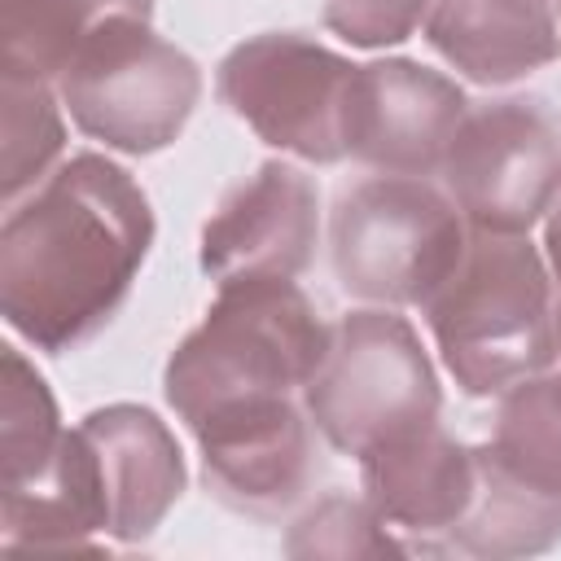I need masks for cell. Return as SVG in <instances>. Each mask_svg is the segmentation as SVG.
<instances>
[{
  "label": "cell",
  "instance_id": "6da1fadb",
  "mask_svg": "<svg viewBox=\"0 0 561 561\" xmlns=\"http://www.w3.org/2000/svg\"><path fill=\"white\" fill-rule=\"evenodd\" d=\"M153 245V206L127 167L83 149L9 202L0 316L44 355L92 342L127 302Z\"/></svg>",
  "mask_w": 561,
  "mask_h": 561
},
{
  "label": "cell",
  "instance_id": "7a4b0ae2",
  "mask_svg": "<svg viewBox=\"0 0 561 561\" xmlns=\"http://www.w3.org/2000/svg\"><path fill=\"white\" fill-rule=\"evenodd\" d=\"M329 333L333 324L320 320L294 276L219 280L202 324L171 351L162 394L184 425L232 403L307 394Z\"/></svg>",
  "mask_w": 561,
  "mask_h": 561
},
{
  "label": "cell",
  "instance_id": "3957f363",
  "mask_svg": "<svg viewBox=\"0 0 561 561\" xmlns=\"http://www.w3.org/2000/svg\"><path fill=\"white\" fill-rule=\"evenodd\" d=\"M552 285L548 259L530 237L469 232L460 267L421 307L443 368L469 399L504 394L508 386L552 368Z\"/></svg>",
  "mask_w": 561,
  "mask_h": 561
},
{
  "label": "cell",
  "instance_id": "277c9868",
  "mask_svg": "<svg viewBox=\"0 0 561 561\" xmlns=\"http://www.w3.org/2000/svg\"><path fill=\"white\" fill-rule=\"evenodd\" d=\"M469 250V224L430 175H373L329 219L337 285L368 307H425Z\"/></svg>",
  "mask_w": 561,
  "mask_h": 561
},
{
  "label": "cell",
  "instance_id": "5b68a950",
  "mask_svg": "<svg viewBox=\"0 0 561 561\" xmlns=\"http://www.w3.org/2000/svg\"><path fill=\"white\" fill-rule=\"evenodd\" d=\"M302 399L320 438L355 460L443 412L430 351L399 307L346 311Z\"/></svg>",
  "mask_w": 561,
  "mask_h": 561
},
{
  "label": "cell",
  "instance_id": "8992f818",
  "mask_svg": "<svg viewBox=\"0 0 561 561\" xmlns=\"http://www.w3.org/2000/svg\"><path fill=\"white\" fill-rule=\"evenodd\" d=\"M70 123L118 153L167 149L202 101V66L153 31V18L123 13L83 39L57 79Z\"/></svg>",
  "mask_w": 561,
  "mask_h": 561
},
{
  "label": "cell",
  "instance_id": "52a82bcc",
  "mask_svg": "<svg viewBox=\"0 0 561 561\" xmlns=\"http://www.w3.org/2000/svg\"><path fill=\"white\" fill-rule=\"evenodd\" d=\"M355 61L298 31L241 39L215 66L219 101L280 153L316 167L346 158V96Z\"/></svg>",
  "mask_w": 561,
  "mask_h": 561
},
{
  "label": "cell",
  "instance_id": "ba28073f",
  "mask_svg": "<svg viewBox=\"0 0 561 561\" xmlns=\"http://www.w3.org/2000/svg\"><path fill=\"white\" fill-rule=\"evenodd\" d=\"M469 232L526 237L561 193V123L539 101H491L460 118L438 167Z\"/></svg>",
  "mask_w": 561,
  "mask_h": 561
},
{
  "label": "cell",
  "instance_id": "9c48e42d",
  "mask_svg": "<svg viewBox=\"0 0 561 561\" xmlns=\"http://www.w3.org/2000/svg\"><path fill=\"white\" fill-rule=\"evenodd\" d=\"M202 451L206 491L250 517H280L316 478V421L302 394H272L219 408L188 425Z\"/></svg>",
  "mask_w": 561,
  "mask_h": 561
},
{
  "label": "cell",
  "instance_id": "30bf717a",
  "mask_svg": "<svg viewBox=\"0 0 561 561\" xmlns=\"http://www.w3.org/2000/svg\"><path fill=\"white\" fill-rule=\"evenodd\" d=\"M465 114L469 101L443 70L412 57L364 61L346 96V158L381 175H438Z\"/></svg>",
  "mask_w": 561,
  "mask_h": 561
},
{
  "label": "cell",
  "instance_id": "8fae6325",
  "mask_svg": "<svg viewBox=\"0 0 561 561\" xmlns=\"http://www.w3.org/2000/svg\"><path fill=\"white\" fill-rule=\"evenodd\" d=\"M320 237V193L307 171L267 158L241 180L202 228V272L237 276H302Z\"/></svg>",
  "mask_w": 561,
  "mask_h": 561
},
{
  "label": "cell",
  "instance_id": "7c38bea8",
  "mask_svg": "<svg viewBox=\"0 0 561 561\" xmlns=\"http://www.w3.org/2000/svg\"><path fill=\"white\" fill-rule=\"evenodd\" d=\"M92 451L105 535L118 543H145L180 504L188 469L167 421L140 403H105L79 421Z\"/></svg>",
  "mask_w": 561,
  "mask_h": 561
},
{
  "label": "cell",
  "instance_id": "4fadbf2b",
  "mask_svg": "<svg viewBox=\"0 0 561 561\" xmlns=\"http://www.w3.org/2000/svg\"><path fill=\"white\" fill-rule=\"evenodd\" d=\"M359 478L364 500L390 530L416 535L421 548H430V539L447 543L478 491V447L447 434L443 421H430L364 451Z\"/></svg>",
  "mask_w": 561,
  "mask_h": 561
},
{
  "label": "cell",
  "instance_id": "5bb4252c",
  "mask_svg": "<svg viewBox=\"0 0 561 561\" xmlns=\"http://www.w3.org/2000/svg\"><path fill=\"white\" fill-rule=\"evenodd\" d=\"M430 48L469 83L504 88L561 57V26L548 0H434Z\"/></svg>",
  "mask_w": 561,
  "mask_h": 561
},
{
  "label": "cell",
  "instance_id": "9a60e30c",
  "mask_svg": "<svg viewBox=\"0 0 561 561\" xmlns=\"http://www.w3.org/2000/svg\"><path fill=\"white\" fill-rule=\"evenodd\" d=\"M557 539H561V500L517 482L486 456V447H478L473 504L443 548H456L465 557L508 561V557L548 552Z\"/></svg>",
  "mask_w": 561,
  "mask_h": 561
},
{
  "label": "cell",
  "instance_id": "2e32d148",
  "mask_svg": "<svg viewBox=\"0 0 561 561\" xmlns=\"http://www.w3.org/2000/svg\"><path fill=\"white\" fill-rule=\"evenodd\" d=\"M123 13L153 18V0H0V66L57 83L83 39Z\"/></svg>",
  "mask_w": 561,
  "mask_h": 561
},
{
  "label": "cell",
  "instance_id": "e0dca14e",
  "mask_svg": "<svg viewBox=\"0 0 561 561\" xmlns=\"http://www.w3.org/2000/svg\"><path fill=\"white\" fill-rule=\"evenodd\" d=\"M61 92L53 79L0 66V197H26L66 149Z\"/></svg>",
  "mask_w": 561,
  "mask_h": 561
},
{
  "label": "cell",
  "instance_id": "ac0fdd59",
  "mask_svg": "<svg viewBox=\"0 0 561 561\" xmlns=\"http://www.w3.org/2000/svg\"><path fill=\"white\" fill-rule=\"evenodd\" d=\"M486 456L517 482L561 500V373H535L500 394Z\"/></svg>",
  "mask_w": 561,
  "mask_h": 561
},
{
  "label": "cell",
  "instance_id": "d6986e66",
  "mask_svg": "<svg viewBox=\"0 0 561 561\" xmlns=\"http://www.w3.org/2000/svg\"><path fill=\"white\" fill-rule=\"evenodd\" d=\"M61 412L48 390V381L35 373V364L18 351L4 346L0 355V473L4 491L35 482L48 460L61 447Z\"/></svg>",
  "mask_w": 561,
  "mask_h": 561
},
{
  "label": "cell",
  "instance_id": "ffe728a7",
  "mask_svg": "<svg viewBox=\"0 0 561 561\" xmlns=\"http://www.w3.org/2000/svg\"><path fill=\"white\" fill-rule=\"evenodd\" d=\"M289 557H386V552H412L390 535V526L377 517L368 500L351 495H324L307 513L294 517L285 535Z\"/></svg>",
  "mask_w": 561,
  "mask_h": 561
},
{
  "label": "cell",
  "instance_id": "44dd1931",
  "mask_svg": "<svg viewBox=\"0 0 561 561\" xmlns=\"http://www.w3.org/2000/svg\"><path fill=\"white\" fill-rule=\"evenodd\" d=\"M434 0H324V26L351 48H390L425 26Z\"/></svg>",
  "mask_w": 561,
  "mask_h": 561
},
{
  "label": "cell",
  "instance_id": "7402d4cb",
  "mask_svg": "<svg viewBox=\"0 0 561 561\" xmlns=\"http://www.w3.org/2000/svg\"><path fill=\"white\" fill-rule=\"evenodd\" d=\"M543 259H548V272H552V280L561 285V193H557L552 210L543 215Z\"/></svg>",
  "mask_w": 561,
  "mask_h": 561
},
{
  "label": "cell",
  "instance_id": "603a6c76",
  "mask_svg": "<svg viewBox=\"0 0 561 561\" xmlns=\"http://www.w3.org/2000/svg\"><path fill=\"white\" fill-rule=\"evenodd\" d=\"M557 355H561V302H557Z\"/></svg>",
  "mask_w": 561,
  "mask_h": 561
}]
</instances>
